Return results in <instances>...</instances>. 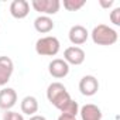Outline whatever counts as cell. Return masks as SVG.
<instances>
[{
    "mask_svg": "<svg viewBox=\"0 0 120 120\" xmlns=\"http://www.w3.org/2000/svg\"><path fill=\"white\" fill-rule=\"evenodd\" d=\"M86 4V0H64V7L68 11H78Z\"/></svg>",
    "mask_w": 120,
    "mask_h": 120,
    "instance_id": "obj_16",
    "label": "cell"
},
{
    "mask_svg": "<svg viewBox=\"0 0 120 120\" xmlns=\"http://www.w3.org/2000/svg\"><path fill=\"white\" fill-rule=\"evenodd\" d=\"M79 114L82 120H102V110L93 103L82 106L79 109Z\"/></svg>",
    "mask_w": 120,
    "mask_h": 120,
    "instance_id": "obj_12",
    "label": "cell"
},
{
    "mask_svg": "<svg viewBox=\"0 0 120 120\" xmlns=\"http://www.w3.org/2000/svg\"><path fill=\"white\" fill-rule=\"evenodd\" d=\"M59 48H61L59 40L54 35L41 37L35 42V52L41 56H55L59 52Z\"/></svg>",
    "mask_w": 120,
    "mask_h": 120,
    "instance_id": "obj_3",
    "label": "cell"
},
{
    "mask_svg": "<svg viewBox=\"0 0 120 120\" xmlns=\"http://www.w3.org/2000/svg\"><path fill=\"white\" fill-rule=\"evenodd\" d=\"M92 41L98 45H113L117 42V31L113 30L112 27L106 26V24H98L96 27H93L92 33H90Z\"/></svg>",
    "mask_w": 120,
    "mask_h": 120,
    "instance_id": "obj_2",
    "label": "cell"
},
{
    "mask_svg": "<svg viewBox=\"0 0 120 120\" xmlns=\"http://www.w3.org/2000/svg\"><path fill=\"white\" fill-rule=\"evenodd\" d=\"M31 6L35 11L41 13V16H54L59 11L61 2L59 0H33Z\"/></svg>",
    "mask_w": 120,
    "mask_h": 120,
    "instance_id": "obj_4",
    "label": "cell"
},
{
    "mask_svg": "<svg viewBox=\"0 0 120 120\" xmlns=\"http://www.w3.org/2000/svg\"><path fill=\"white\" fill-rule=\"evenodd\" d=\"M13 71H14V64L11 61V58L4 55L0 56V86H4L10 81Z\"/></svg>",
    "mask_w": 120,
    "mask_h": 120,
    "instance_id": "obj_8",
    "label": "cell"
},
{
    "mask_svg": "<svg viewBox=\"0 0 120 120\" xmlns=\"http://www.w3.org/2000/svg\"><path fill=\"white\" fill-rule=\"evenodd\" d=\"M99 3H100V6H102V7H105V9H109V7H112V6H113V3H114V2H113V0H109V2L100 0Z\"/></svg>",
    "mask_w": 120,
    "mask_h": 120,
    "instance_id": "obj_19",
    "label": "cell"
},
{
    "mask_svg": "<svg viewBox=\"0 0 120 120\" xmlns=\"http://www.w3.org/2000/svg\"><path fill=\"white\" fill-rule=\"evenodd\" d=\"M47 99L54 107L61 110L71 100V95L61 82H52L47 88Z\"/></svg>",
    "mask_w": 120,
    "mask_h": 120,
    "instance_id": "obj_1",
    "label": "cell"
},
{
    "mask_svg": "<svg viewBox=\"0 0 120 120\" xmlns=\"http://www.w3.org/2000/svg\"><path fill=\"white\" fill-rule=\"evenodd\" d=\"M58 120H76L75 116H69V114H61L58 117Z\"/></svg>",
    "mask_w": 120,
    "mask_h": 120,
    "instance_id": "obj_20",
    "label": "cell"
},
{
    "mask_svg": "<svg viewBox=\"0 0 120 120\" xmlns=\"http://www.w3.org/2000/svg\"><path fill=\"white\" fill-rule=\"evenodd\" d=\"M17 102V92L13 88H3L0 90V109L10 110Z\"/></svg>",
    "mask_w": 120,
    "mask_h": 120,
    "instance_id": "obj_10",
    "label": "cell"
},
{
    "mask_svg": "<svg viewBox=\"0 0 120 120\" xmlns=\"http://www.w3.org/2000/svg\"><path fill=\"white\" fill-rule=\"evenodd\" d=\"M30 13V3L27 0H13L10 3V14L17 19V20H21V19H26Z\"/></svg>",
    "mask_w": 120,
    "mask_h": 120,
    "instance_id": "obj_11",
    "label": "cell"
},
{
    "mask_svg": "<svg viewBox=\"0 0 120 120\" xmlns=\"http://www.w3.org/2000/svg\"><path fill=\"white\" fill-rule=\"evenodd\" d=\"M68 37H69V41L75 47H78V45H82V44L86 42V40L89 37V33H88V30L83 26L76 24V26H72L71 27V30L68 33Z\"/></svg>",
    "mask_w": 120,
    "mask_h": 120,
    "instance_id": "obj_9",
    "label": "cell"
},
{
    "mask_svg": "<svg viewBox=\"0 0 120 120\" xmlns=\"http://www.w3.org/2000/svg\"><path fill=\"white\" fill-rule=\"evenodd\" d=\"M54 27H55V24H54L52 19L48 17V16H38L34 20V28L40 34H47V33L52 31Z\"/></svg>",
    "mask_w": 120,
    "mask_h": 120,
    "instance_id": "obj_13",
    "label": "cell"
},
{
    "mask_svg": "<svg viewBox=\"0 0 120 120\" xmlns=\"http://www.w3.org/2000/svg\"><path fill=\"white\" fill-rule=\"evenodd\" d=\"M21 112L24 114H28V116H34L37 112H38V100L37 98L34 96H26L23 100H21Z\"/></svg>",
    "mask_w": 120,
    "mask_h": 120,
    "instance_id": "obj_14",
    "label": "cell"
},
{
    "mask_svg": "<svg viewBox=\"0 0 120 120\" xmlns=\"http://www.w3.org/2000/svg\"><path fill=\"white\" fill-rule=\"evenodd\" d=\"M110 21L114 26H120V7H116L110 11Z\"/></svg>",
    "mask_w": 120,
    "mask_h": 120,
    "instance_id": "obj_18",
    "label": "cell"
},
{
    "mask_svg": "<svg viewBox=\"0 0 120 120\" xmlns=\"http://www.w3.org/2000/svg\"><path fill=\"white\" fill-rule=\"evenodd\" d=\"M3 120H24L23 114L19 112H13V110H7L3 114Z\"/></svg>",
    "mask_w": 120,
    "mask_h": 120,
    "instance_id": "obj_17",
    "label": "cell"
},
{
    "mask_svg": "<svg viewBox=\"0 0 120 120\" xmlns=\"http://www.w3.org/2000/svg\"><path fill=\"white\" fill-rule=\"evenodd\" d=\"M85 58H86V54L81 47L72 45L64 51V61L68 65H81V64H83Z\"/></svg>",
    "mask_w": 120,
    "mask_h": 120,
    "instance_id": "obj_5",
    "label": "cell"
},
{
    "mask_svg": "<svg viewBox=\"0 0 120 120\" xmlns=\"http://www.w3.org/2000/svg\"><path fill=\"white\" fill-rule=\"evenodd\" d=\"M79 90L83 96H93L99 90V82L93 75H85L79 81Z\"/></svg>",
    "mask_w": 120,
    "mask_h": 120,
    "instance_id": "obj_7",
    "label": "cell"
},
{
    "mask_svg": "<svg viewBox=\"0 0 120 120\" xmlns=\"http://www.w3.org/2000/svg\"><path fill=\"white\" fill-rule=\"evenodd\" d=\"M48 72L55 79H62L69 74V65L62 58H55L48 65Z\"/></svg>",
    "mask_w": 120,
    "mask_h": 120,
    "instance_id": "obj_6",
    "label": "cell"
},
{
    "mask_svg": "<svg viewBox=\"0 0 120 120\" xmlns=\"http://www.w3.org/2000/svg\"><path fill=\"white\" fill-rule=\"evenodd\" d=\"M78 113H79V105H78V102H75L72 99L61 109V114H69V116H75L76 117Z\"/></svg>",
    "mask_w": 120,
    "mask_h": 120,
    "instance_id": "obj_15",
    "label": "cell"
},
{
    "mask_svg": "<svg viewBox=\"0 0 120 120\" xmlns=\"http://www.w3.org/2000/svg\"><path fill=\"white\" fill-rule=\"evenodd\" d=\"M28 120H47L44 116H41V114H34V116H31Z\"/></svg>",
    "mask_w": 120,
    "mask_h": 120,
    "instance_id": "obj_21",
    "label": "cell"
}]
</instances>
